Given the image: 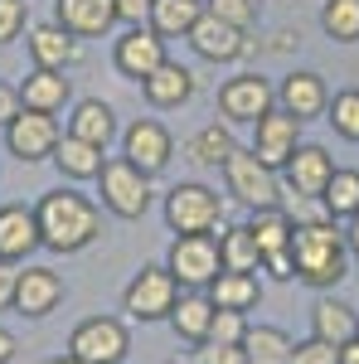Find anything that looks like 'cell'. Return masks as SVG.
I'll return each instance as SVG.
<instances>
[{"mask_svg": "<svg viewBox=\"0 0 359 364\" xmlns=\"http://www.w3.org/2000/svg\"><path fill=\"white\" fill-rule=\"evenodd\" d=\"M34 219H39V243L49 252H83L102 238V209L78 190H49V195L34 204Z\"/></svg>", "mask_w": 359, "mask_h": 364, "instance_id": "obj_1", "label": "cell"}, {"mask_svg": "<svg viewBox=\"0 0 359 364\" xmlns=\"http://www.w3.org/2000/svg\"><path fill=\"white\" fill-rule=\"evenodd\" d=\"M291 257H296V282L331 291L350 277V243L335 219H306L291 228Z\"/></svg>", "mask_w": 359, "mask_h": 364, "instance_id": "obj_2", "label": "cell"}, {"mask_svg": "<svg viewBox=\"0 0 359 364\" xmlns=\"http://www.w3.org/2000/svg\"><path fill=\"white\" fill-rule=\"evenodd\" d=\"M166 267H170V277L180 282V291H209V282L223 272L219 238L214 233H175Z\"/></svg>", "mask_w": 359, "mask_h": 364, "instance_id": "obj_3", "label": "cell"}, {"mask_svg": "<svg viewBox=\"0 0 359 364\" xmlns=\"http://www.w3.org/2000/svg\"><path fill=\"white\" fill-rule=\"evenodd\" d=\"M97 195H102V209L117 214V219H146L156 190H151V175L146 170H136L127 156H117L97 175Z\"/></svg>", "mask_w": 359, "mask_h": 364, "instance_id": "obj_4", "label": "cell"}, {"mask_svg": "<svg viewBox=\"0 0 359 364\" xmlns=\"http://www.w3.org/2000/svg\"><path fill=\"white\" fill-rule=\"evenodd\" d=\"M223 185L228 195L248 209H267V204H282V175H277L267 161H257L252 146H238L228 161H223Z\"/></svg>", "mask_w": 359, "mask_h": 364, "instance_id": "obj_5", "label": "cell"}, {"mask_svg": "<svg viewBox=\"0 0 359 364\" xmlns=\"http://www.w3.org/2000/svg\"><path fill=\"white\" fill-rule=\"evenodd\" d=\"M166 224L170 233H214L223 224V195L199 185V180H180L166 195Z\"/></svg>", "mask_w": 359, "mask_h": 364, "instance_id": "obj_6", "label": "cell"}, {"mask_svg": "<svg viewBox=\"0 0 359 364\" xmlns=\"http://www.w3.org/2000/svg\"><path fill=\"white\" fill-rule=\"evenodd\" d=\"M68 355L83 364H122L132 355V331L117 316H87L68 336Z\"/></svg>", "mask_w": 359, "mask_h": 364, "instance_id": "obj_7", "label": "cell"}, {"mask_svg": "<svg viewBox=\"0 0 359 364\" xmlns=\"http://www.w3.org/2000/svg\"><path fill=\"white\" fill-rule=\"evenodd\" d=\"M175 301H180V282L170 277L166 262L141 267L136 277L127 282V291H122V311L132 321H170Z\"/></svg>", "mask_w": 359, "mask_h": 364, "instance_id": "obj_8", "label": "cell"}, {"mask_svg": "<svg viewBox=\"0 0 359 364\" xmlns=\"http://www.w3.org/2000/svg\"><path fill=\"white\" fill-rule=\"evenodd\" d=\"M277 107V87L262 73H233L219 87V117L228 127H252L257 117H267Z\"/></svg>", "mask_w": 359, "mask_h": 364, "instance_id": "obj_9", "label": "cell"}, {"mask_svg": "<svg viewBox=\"0 0 359 364\" xmlns=\"http://www.w3.org/2000/svg\"><path fill=\"white\" fill-rule=\"evenodd\" d=\"M58 122L49 112H20L10 117V127H5V151L20 161V166H39V161H54V146H58Z\"/></svg>", "mask_w": 359, "mask_h": 364, "instance_id": "obj_10", "label": "cell"}, {"mask_svg": "<svg viewBox=\"0 0 359 364\" xmlns=\"http://www.w3.org/2000/svg\"><path fill=\"white\" fill-rule=\"evenodd\" d=\"M122 156L156 180V175H166L170 161H175V136H170L166 122H156V117H136V122L122 132Z\"/></svg>", "mask_w": 359, "mask_h": 364, "instance_id": "obj_11", "label": "cell"}, {"mask_svg": "<svg viewBox=\"0 0 359 364\" xmlns=\"http://www.w3.org/2000/svg\"><path fill=\"white\" fill-rule=\"evenodd\" d=\"M190 39V49L204 63H238L243 54H252V39H248V29H238V25H228V20H219V15H199L194 20V29L185 34Z\"/></svg>", "mask_w": 359, "mask_h": 364, "instance_id": "obj_12", "label": "cell"}, {"mask_svg": "<svg viewBox=\"0 0 359 364\" xmlns=\"http://www.w3.org/2000/svg\"><path fill=\"white\" fill-rule=\"evenodd\" d=\"M63 296H68V287H63V277H58L54 267H44V262L20 267V277H15V311H20L25 321L54 316V311L63 306Z\"/></svg>", "mask_w": 359, "mask_h": 364, "instance_id": "obj_13", "label": "cell"}, {"mask_svg": "<svg viewBox=\"0 0 359 364\" xmlns=\"http://www.w3.org/2000/svg\"><path fill=\"white\" fill-rule=\"evenodd\" d=\"M166 58H170V54H166V39H161L151 25L122 29V39L112 44V63H117V73H122V78H132V83L151 78V73H156Z\"/></svg>", "mask_w": 359, "mask_h": 364, "instance_id": "obj_14", "label": "cell"}, {"mask_svg": "<svg viewBox=\"0 0 359 364\" xmlns=\"http://www.w3.org/2000/svg\"><path fill=\"white\" fill-rule=\"evenodd\" d=\"M277 175H282V190H291L296 199H321V195H326V185H331V175H335V156L326 151V146L301 141L296 156L277 170Z\"/></svg>", "mask_w": 359, "mask_h": 364, "instance_id": "obj_15", "label": "cell"}, {"mask_svg": "<svg viewBox=\"0 0 359 364\" xmlns=\"http://www.w3.org/2000/svg\"><path fill=\"white\" fill-rule=\"evenodd\" d=\"M301 117L282 112V107H272L267 117H257L252 122V151H257V161H267L272 170H282L291 156H296V146H301Z\"/></svg>", "mask_w": 359, "mask_h": 364, "instance_id": "obj_16", "label": "cell"}, {"mask_svg": "<svg viewBox=\"0 0 359 364\" xmlns=\"http://www.w3.org/2000/svg\"><path fill=\"white\" fill-rule=\"evenodd\" d=\"M29 44V58H34V68H54V73H68V68H78L83 63V39H73L63 25H29L25 34Z\"/></svg>", "mask_w": 359, "mask_h": 364, "instance_id": "obj_17", "label": "cell"}, {"mask_svg": "<svg viewBox=\"0 0 359 364\" xmlns=\"http://www.w3.org/2000/svg\"><path fill=\"white\" fill-rule=\"evenodd\" d=\"M277 107L301 117V122H316V117H326V107H331V87H326L321 73L296 68V73H286V78L277 83Z\"/></svg>", "mask_w": 359, "mask_h": 364, "instance_id": "obj_18", "label": "cell"}, {"mask_svg": "<svg viewBox=\"0 0 359 364\" xmlns=\"http://www.w3.org/2000/svg\"><path fill=\"white\" fill-rule=\"evenodd\" d=\"M54 25H63L73 39H102L117 29L112 0H54Z\"/></svg>", "mask_w": 359, "mask_h": 364, "instance_id": "obj_19", "label": "cell"}, {"mask_svg": "<svg viewBox=\"0 0 359 364\" xmlns=\"http://www.w3.org/2000/svg\"><path fill=\"white\" fill-rule=\"evenodd\" d=\"M141 97H146L156 112H175V107H185V102L194 97V68L166 58L151 78H141Z\"/></svg>", "mask_w": 359, "mask_h": 364, "instance_id": "obj_20", "label": "cell"}, {"mask_svg": "<svg viewBox=\"0 0 359 364\" xmlns=\"http://www.w3.org/2000/svg\"><path fill=\"white\" fill-rule=\"evenodd\" d=\"M39 219L25 204H0V262H25L29 252H39Z\"/></svg>", "mask_w": 359, "mask_h": 364, "instance_id": "obj_21", "label": "cell"}, {"mask_svg": "<svg viewBox=\"0 0 359 364\" xmlns=\"http://www.w3.org/2000/svg\"><path fill=\"white\" fill-rule=\"evenodd\" d=\"M311 336L335 345V350H345L359 336V311L350 301H340V296H316V306H311Z\"/></svg>", "mask_w": 359, "mask_h": 364, "instance_id": "obj_22", "label": "cell"}, {"mask_svg": "<svg viewBox=\"0 0 359 364\" xmlns=\"http://www.w3.org/2000/svg\"><path fill=\"white\" fill-rule=\"evenodd\" d=\"M73 102V83H68V73H54V68H34L25 83H20V107L29 112H49L58 117L63 107Z\"/></svg>", "mask_w": 359, "mask_h": 364, "instance_id": "obj_23", "label": "cell"}, {"mask_svg": "<svg viewBox=\"0 0 359 364\" xmlns=\"http://www.w3.org/2000/svg\"><path fill=\"white\" fill-rule=\"evenodd\" d=\"M54 166L63 180H73V185H83V180H97L102 166H107V151L102 146H92V141H78V136H58L54 146Z\"/></svg>", "mask_w": 359, "mask_h": 364, "instance_id": "obj_24", "label": "cell"}, {"mask_svg": "<svg viewBox=\"0 0 359 364\" xmlns=\"http://www.w3.org/2000/svg\"><path fill=\"white\" fill-rule=\"evenodd\" d=\"M68 136L92 141V146L107 151L112 136H117V112H112L102 97H83V102H73V112H68Z\"/></svg>", "mask_w": 359, "mask_h": 364, "instance_id": "obj_25", "label": "cell"}, {"mask_svg": "<svg viewBox=\"0 0 359 364\" xmlns=\"http://www.w3.org/2000/svg\"><path fill=\"white\" fill-rule=\"evenodd\" d=\"M291 228H296V219H291L282 204L248 209V233H252V243H257V252H262V257H267V252L291 248Z\"/></svg>", "mask_w": 359, "mask_h": 364, "instance_id": "obj_26", "label": "cell"}, {"mask_svg": "<svg viewBox=\"0 0 359 364\" xmlns=\"http://www.w3.org/2000/svg\"><path fill=\"white\" fill-rule=\"evenodd\" d=\"M209 301L219 311H243L248 316L262 301V282H257V272H219L209 282Z\"/></svg>", "mask_w": 359, "mask_h": 364, "instance_id": "obj_27", "label": "cell"}, {"mask_svg": "<svg viewBox=\"0 0 359 364\" xmlns=\"http://www.w3.org/2000/svg\"><path fill=\"white\" fill-rule=\"evenodd\" d=\"M209 321H214L209 291H180V301H175V311H170L175 336L190 340V345H204V340H209Z\"/></svg>", "mask_w": 359, "mask_h": 364, "instance_id": "obj_28", "label": "cell"}, {"mask_svg": "<svg viewBox=\"0 0 359 364\" xmlns=\"http://www.w3.org/2000/svg\"><path fill=\"white\" fill-rule=\"evenodd\" d=\"M204 15V0H151V29L161 39H185Z\"/></svg>", "mask_w": 359, "mask_h": 364, "instance_id": "obj_29", "label": "cell"}, {"mask_svg": "<svg viewBox=\"0 0 359 364\" xmlns=\"http://www.w3.org/2000/svg\"><path fill=\"white\" fill-rule=\"evenodd\" d=\"M233 151H238V141H233V127H228V122H209V127H199L190 136V156L209 170H223V161H228Z\"/></svg>", "mask_w": 359, "mask_h": 364, "instance_id": "obj_30", "label": "cell"}, {"mask_svg": "<svg viewBox=\"0 0 359 364\" xmlns=\"http://www.w3.org/2000/svg\"><path fill=\"white\" fill-rule=\"evenodd\" d=\"M219 257H223V272H262V252L252 243L248 224H233L219 233Z\"/></svg>", "mask_w": 359, "mask_h": 364, "instance_id": "obj_31", "label": "cell"}, {"mask_svg": "<svg viewBox=\"0 0 359 364\" xmlns=\"http://www.w3.org/2000/svg\"><path fill=\"white\" fill-rule=\"evenodd\" d=\"M321 204H326V219H355L359 214V170L350 166H335L331 185H326V195H321Z\"/></svg>", "mask_w": 359, "mask_h": 364, "instance_id": "obj_32", "label": "cell"}, {"mask_svg": "<svg viewBox=\"0 0 359 364\" xmlns=\"http://www.w3.org/2000/svg\"><path fill=\"white\" fill-rule=\"evenodd\" d=\"M291 345L296 340L286 336L282 326H248V336H243V350H248L252 364H286L291 360Z\"/></svg>", "mask_w": 359, "mask_h": 364, "instance_id": "obj_33", "label": "cell"}, {"mask_svg": "<svg viewBox=\"0 0 359 364\" xmlns=\"http://www.w3.org/2000/svg\"><path fill=\"white\" fill-rule=\"evenodd\" d=\"M321 29L335 44H359V0H326L321 5Z\"/></svg>", "mask_w": 359, "mask_h": 364, "instance_id": "obj_34", "label": "cell"}, {"mask_svg": "<svg viewBox=\"0 0 359 364\" xmlns=\"http://www.w3.org/2000/svg\"><path fill=\"white\" fill-rule=\"evenodd\" d=\"M326 122L335 127L340 141H355L359 146V87H340V92H335L331 107H326Z\"/></svg>", "mask_w": 359, "mask_h": 364, "instance_id": "obj_35", "label": "cell"}, {"mask_svg": "<svg viewBox=\"0 0 359 364\" xmlns=\"http://www.w3.org/2000/svg\"><path fill=\"white\" fill-rule=\"evenodd\" d=\"M243 336H248V316H243V311H219L214 306L209 340H214V345H243Z\"/></svg>", "mask_w": 359, "mask_h": 364, "instance_id": "obj_36", "label": "cell"}, {"mask_svg": "<svg viewBox=\"0 0 359 364\" xmlns=\"http://www.w3.org/2000/svg\"><path fill=\"white\" fill-rule=\"evenodd\" d=\"M29 34V0H0V44H15Z\"/></svg>", "mask_w": 359, "mask_h": 364, "instance_id": "obj_37", "label": "cell"}, {"mask_svg": "<svg viewBox=\"0 0 359 364\" xmlns=\"http://www.w3.org/2000/svg\"><path fill=\"white\" fill-rule=\"evenodd\" d=\"M204 10L228 20V25H238V29L257 25V0H204Z\"/></svg>", "mask_w": 359, "mask_h": 364, "instance_id": "obj_38", "label": "cell"}, {"mask_svg": "<svg viewBox=\"0 0 359 364\" xmlns=\"http://www.w3.org/2000/svg\"><path fill=\"white\" fill-rule=\"evenodd\" d=\"M286 364H340V350L311 336V340H296V345H291V360Z\"/></svg>", "mask_w": 359, "mask_h": 364, "instance_id": "obj_39", "label": "cell"}, {"mask_svg": "<svg viewBox=\"0 0 359 364\" xmlns=\"http://www.w3.org/2000/svg\"><path fill=\"white\" fill-rule=\"evenodd\" d=\"M194 364H252V360H248L243 345H214V340H204L199 355H194Z\"/></svg>", "mask_w": 359, "mask_h": 364, "instance_id": "obj_40", "label": "cell"}, {"mask_svg": "<svg viewBox=\"0 0 359 364\" xmlns=\"http://www.w3.org/2000/svg\"><path fill=\"white\" fill-rule=\"evenodd\" d=\"M117 10V25L136 29V25H151V0H112Z\"/></svg>", "mask_w": 359, "mask_h": 364, "instance_id": "obj_41", "label": "cell"}, {"mask_svg": "<svg viewBox=\"0 0 359 364\" xmlns=\"http://www.w3.org/2000/svg\"><path fill=\"white\" fill-rule=\"evenodd\" d=\"M262 272L272 282H296V257H291V248L267 252V257H262Z\"/></svg>", "mask_w": 359, "mask_h": 364, "instance_id": "obj_42", "label": "cell"}, {"mask_svg": "<svg viewBox=\"0 0 359 364\" xmlns=\"http://www.w3.org/2000/svg\"><path fill=\"white\" fill-rule=\"evenodd\" d=\"M15 277H20V267L15 262H0V311L15 306Z\"/></svg>", "mask_w": 359, "mask_h": 364, "instance_id": "obj_43", "label": "cell"}, {"mask_svg": "<svg viewBox=\"0 0 359 364\" xmlns=\"http://www.w3.org/2000/svg\"><path fill=\"white\" fill-rule=\"evenodd\" d=\"M20 112V87H10V83H0V132L10 127V117Z\"/></svg>", "mask_w": 359, "mask_h": 364, "instance_id": "obj_44", "label": "cell"}, {"mask_svg": "<svg viewBox=\"0 0 359 364\" xmlns=\"http://www.w3.org/2000/svg\"><path fill=\"white\" fill-rule=\"evenodd\" d=\"M15 350H20V345H15V336H10V331L0 326V364H10V360H15Z\"/></svg>", "mask_w": 359, "mask_h": 364, "instance_id": "obj_45", "label": "cell"}, {"mask_svg": "<svg viewBox=\"0 0 359 364\" xmlns=\"http://www.w3.org/2000/svg\"><path fill=\"white\" fill-rule=\"evenodd\" d=\"M345 243H350V257H359V214L350 219V233H345Z\"/></svg>", "mask_w": 359, "mask_h": 364, "instance_id": "obj_46", "label": "cell"}, {"mask_svg": "<svg viewBox=\"0 0 359 364\" xmlns=\"http://www.w3.org/2000/svg\"><path fill=\"white\" fill-rule=\"evenodd\" d=\"M44 364H83V360H73V355L63 350V355H54V360H44Z\"/></svg>", "mask_w": 359, "mask_h": 364, "instance_id": "obj_47", "label": "cell"}, {"mask_svg": "<svg viewBox=\"0 0 359 364\" xmlns=\"http://www.w3.org/2000/svg\"><path fill=\"white\" fill-rule=\"evenodd\" d=\"M170 364H194V360H170Z\"/></svg>", "mask_w": 359, "mask_h": 364, "instance_id": "obj_48", "label": "cell"}]
</instances>
